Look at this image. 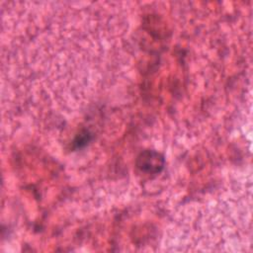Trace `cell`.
Segmentation results:
<instances>
[{"instance_id": "obj_1", "label": "cell", "mask_w": 253, "mask_h": 253, "mask_svg": "<svg viewBox=\"0 0 253 253\" xmlns=\"http://www.w3.org/2000/svg\"><path fill=\"white\" fill-rule=\"evenodd\" d=\"M135 165L140 172L148 175H155L163 170L165 159L158 151L147 149L141 151L137 155Z\"/></svg>"}, {"instance_id": "obj_2", "label": "cell", "mask_w": 253, "mask_h": 253, "mask_svg": "<svg viewBox=\"0 0 253 253\" xmlns=\"http://www.w3.org/2000/svg\"><path fill=\"white\" fill-rule=\"evenodd\" d=\"M91 139V136L90 134L87 132V131H83L81 133H79L77 135V137L75 138L74 140V144L77 146V147H81V146H84L87 144V142Z\"/></svg>"}]
</instances>
